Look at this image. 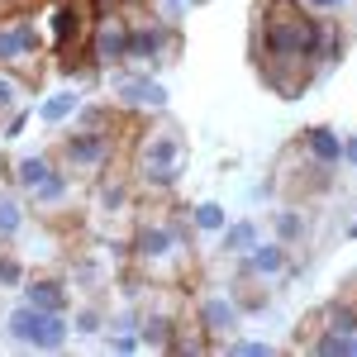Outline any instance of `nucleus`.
I'll use <instances>...</instances> for the list:
<instances>
[{"label":"nucleus","instance_id":"f257e3e1","mask_svg":"<svg viewBox=\"0 0 357 357\" xmlns=\"http://www.w3.org/2000/svg\"><path fill=\"white\" fill-rule=\"evenodd\" d=\"M191 243H195V229L186 220V210L181 215H172V220H143L134 229V238H129V257H134V267L143 281H153V286H176L181 276H186V257H191Z\"/></svg>","mask_w":357,"mask_h":357},{"label":"nucleus","instance_id":"f03ea898","mask_svg":"<svg viewBox=\"0 0 357 357\" xmlns=\"http://www.w3.org/2000/svg\"><path fill=\"white\" fill-rule=\"evenodd\" d=\"M181 162H186V138L181 129L158 114L153 124H143V134L134 143V186L143 191H172L176 181H181Z\"/></svg>","mask_w":357,"mask_h":357},{"label":"nucleus","instance_id":"7ed1b4c3","mask_svg":"<svg viewBox=\"0 0 357 357\" xmlns=\"http://www.w3.org/2000/svg\"><path fill=\"white\" fill-rule=\"evenodd\" d=\"M5 333H10L15 343L33 348V353H62L67 338H72V319L57 314V310H38V305L20 301L5 314Z\"/></svg>","mask_w":357,"mask_h":357},{"label":"nucleus","instance_id":"20e7f679","mask_svg":"<svg viewBox=\"0 0 357 357\" xmlns=\"http://www.w3.org/2000/svg\"><path fill=\"white\" fill-rule=\"evenodd\" d=\"M91 10H86L82 0H53L43 15H38V29H43V48L57 53L62 62L72 57V48H86V38H91Z\"/></svg>","mask_w":357,"mask_h":357},{"label":"nucleus","instance_id":"39448f33","mask_svg":"<svg viewBox=\"0 0 357 357\" xmlns=\"http://www.w3.org/2000/svg\"><path fill=\"white\" fill-rule=\"evenodd\" d=\"M114 129H86L77 124L72 134L57 143V162L67 167V172H86V176H100V172H110L114 162Z\"/></svg>","mask_w":357,"mask_h":357},{"label":"nucleus","instance_id":"423d86ee","mask_svg":"<svg viewBox=\"0 0 357 357\" xmlns=\"http://www.w3.org/2000/svg\"><path fill=\"white\" fill-rule=\"evenodd\" d=\"M43 48V29H38V15L33 10H5L0 15V67H15V72H29V62Z\"/></svg>","mask_w":357,"mask_h":357},{"label":"nucleus","instance_id":"0eeeda50","mask_svg":"<svg viewBox=\"0 0 357 357\" xmlns=\"http://www.w3.org/2000/svg\"><path fill=\"white\" fill-rule=\"evenodd\" d=\"M129 33H134V20H129L124 10L96 15V24H91V38H86L91 67H96V72H114V67H129Z\"/></svg>","mask_w":357,"mask_h":357},{"label":"nucleus","instance_id":"6e6552de","mask_svg":"<svg viewBox=\"0 0 357 357\" xmlns=\"http://www.w3.org/2000/svg\"><path fill=\"white\" fill-rule=\"evenodd\" d=\"M181 53V24H167V20H138L134 33H129V67H167L172 57Z\"/></svg>","mask_w":357,"mask_h":357},{"label":"nucleus","instance_id":"1a4fd4ad","mask_svg":"<svg viewBox=\"0 0 357 357\" xmlns=\"http://www.w3.org/2000/svg\"><path fill=\"white\" fill-rule=\"evenodd\" d=\"M110 96H114L119 110H138V114H162L167 110V86L153 82V72H143V67H114Z\"/></svg>","mask_w":357,"mask_h":357},{"label":"nucleus","instance_id":"9d476101","mask_svg":"<svg viewBox=\"0 0 357 357\" xmlns=\"http://www.w3.org/2000/svg\"><path fill=\"white\" fill-rule=\"evenodd\" d=\"M238 329H243V305H238V296H200L195 301V333L210 348H224Z\"/></svg>","mask_w":357,"mask_h":357},{"label":"nucleus","instance_id":"9b49d317","mask_svg":"<svg viewBox=\"0 0 357 357\" xmlns=\"http://www.w3.org/2000/svg\"><path fill=\"white\" fill-rule=\"evenodd\" d=\"M234 262H238V276H243V281H262V286H267V281H281V276L291 272V248L281 243V238H272V243L257 238V243L248 248L243 257H234Z\"/></svg>","mask_w":357,"mask_h":357},{"label":"nucleus","instance_id":"f8f14e48","mask_svg":"<svg viewBox=\"0 0 357 357\" xmlns=\"http://www.w3.org/2000/svg\"><path fill=\"white\" fill-rule=\"evenodd\" d=\"M176 333H181V314L176 310H148L143 324H138V343L153 348V353H172Z\"/></svg>","mask_w":357,"mask_h":357},{"label":"nucleus","instance_id":"ddd939ff","mask_svg":"<svg viewBox=\"0 0 357 357\" xmlns=\"http://www.w3.org/2000/svg\"><path fill=\"white\" fill-rule=\"evenodd\" d=\"M20 296H24L29 305H38V310H57V314L72 310V291H67L62 276H24Z\"/></svg>","mask_w":357,"mask_h":357},{"label":"nucleus","instance_id":"4468645a","mask_svg":"<svg viewBox=\"0 0 357 357\" xmlns=\"http://www.w3.org/2000/svg\"><path fill=\"white\" fill-rule=\"evenodd\" d=\"M57 167H62V162H57V153H29V158H15V162H10V181H15V191L33 195Z\"/></svg>","mask_w":357,"mask_h":357},{"label":"nucleus","instance_id":"2eb2a0df","mask_svg":"<svg viewBox=\"0 0 357 357\" xmlns=\"http://www.w3.org/2000/svg\"><path fill=\"white\" fill-rule=\"evenodd\" d=\"M129 205H134V181L129 176H96V205H91V215H129Z\"/></svg>","mask_w":357,"mask_h":357},{"label":"nucleus","instance_id":"dca6fc26","mask_svg":"<svg viewBox=\"0 0 357 357\" xmlns=\"http://www.w3.org/2000/svg\"><path fill=\"white\" fill-rule=\"evenodd\" d=\"M296 148H301L305 158H314V162L324 167H338V153H343V134H333L329 124H310L296 134Z\"/></svg>","mask_w":357,"mask_h":357},{"label":"nucleus","instance_id":"f3484780","mask_svg":"<svg viewBox=\"0 0 357 357\" xmlns=\"http://www.w3.org/2000/svg\"><path fill=\"white\" fill-rule=\"evenodd\" d=\"M314 329H329V333H357V301H343V296L324 301V310L314 314Z\"/></svg>","mask_w":357,"mask_h":357},{"label":"nucleus","instance_id":"a211bd4d","mask_svg":"<svg viewBox=\"0 0 357 357\" xmlns=\"http://www.w3.org/2000/svg\"><path fill=\"white\" fill-rule=\"evenodd\" d=\"M77 110H82V91L67 86V91H53L33 114H38V124H67V119H77Z\"/></svg>","mask_w":357,"mask_h":357},{"label":"nucleus","instance_id":"6ab92c4d","mask_svg":"<svg viewBox=\"0 0 357 357\" xmlns=\"http://www.w3.org/2000/svg\"><path fill=\"white\" fill-rule=\"evenodd\" d=\"M257 238H262V229H257L252 220H229L220 229V252H224V257H243Z\"/></svg>","mask_w":357,"mask_h":357},{"label":"nucleus","instance_id":"aec40b11","mask_svg":"<svg viewBox=\"0 0 357 357\" xmlns=\"http://www.w3.org/2000/svg\"><path fill=\"white\" fill-rule=\"evenodd\" d=\"M29 91H33V82H29L24 72H15V67H0V119L20 110V105L29 100Z\"/></svg>","mask_w":357,"mask_h":357},{"label":"nucleus","instance_id":"412c9836","mask_svg":"<svg viewBox=\"0 0 357 357\" xmlns=\"http://www.w3.org/2000/svg\"><path fill=\"white\" fill-rule=\"evenodd\" d=\"M272 229H276V238L286 248H296V243H305V234H310V220H305L296 205H286V210H276L272 215Z\"/></svg>","mask_w":357,"mask_h":357},{"label":"nucleus","instance_id":"4be33fe9","mask_svg":"<svg viewBox=\"0 0 357 357\" xmlns=\"http://www.w3.org/2000/svg\"><path fill=\"white\" fill-rule=\"evenodd\" d=\"M67 195H72V172H67V167H57V172H53V176H48V181H43L33 195H29V200H33L38 210H53V205H62Z\"/></svg>","mask_w":357,"mask_h":357},{"label":"nucleus","instance_id":"5701e85b","mask_svg":"<svg viewBox=\"0 0 357 357\" xmlns=\"http://www.w3.org/2000/svg\"><path fill=\"white\" fill-rule=\"evenodd\" d=\"M24 224H29L24 200L20 195H0V243H15L24 234Z\"/></svg>","mask_w":357,"mask_h":357},{"label":"nucleus","instance_id":"b1692460","mask_svg":"<svg viewBox=\"0 0 357 357\" xmlns=\"http://www.w3.org/2000/svg\"><path fill=\"white\" fill-rule=\"evenodd\" d=\"M186 220H191L195 234H220L224 224H229V210H224L220 200H200V205L186 210Z\"/></svg>","mask_w":357,"mask_h":357},{"label":"nucleus","instance_id":"393cba45","mask_svg":"<svg viewBox=\"0 0 357 357\" xmlns=\"http://www.w3.org/2000/svg\"><path fill=\"white\" fill-rule=\"evenodd\" d=\"M67 319H72V333H82V338H91V333L105 329V310H100V305H82V310L67 314Z\"/></svg>","mask_w":357,"mask_h":357},{"label":"nucleus","instance_id":"a878e982","mask_svg":"<svg viewBox=\"0 0 357 357\" xmlns=\"http://www.w3.org/2000/svg\"><path fill=\"white\" fill-rule=\"evenodd\" d=\"M220 353H229V357H272L276 348H272V343H262V338H238V333H234Z\"/></svg>","mask_w":357,"mask_h":357},{"label":"nucleus","instance_id":"bb28decb","mask_svg":"<svg viewBox=\"0 0 357 357\" xmlns=\"http://www.w3.org/2000/svg\"><path fill=\"white\" fill-rule=\"evenodd\" d=\"M24 262L15 257V252H0V291H20L24 286Z\"/></svg>","mask_w":357,"mask_h":357},{"label":"nucleus","instance_id":"cd10ccee","mask_svg":"<svg viewBox=\"0 0 357 357\" xmlns=\"http://www.w3.org/2000/svg\"><path fill=\"white\" fill-rule=\"evenodd\" d=\"M186 10H195V0H153V15L167 20V24H181Z\"/></svg>","mask_w":357,"mask_h":357},{"label":"nucleus","instance_id":"c85d7f7f","mask_svg":"<svg viewBox=\"0 0 357 357\" xmlns=\"http://www.w3.org/2000/svg\"><path fill=\"white\" fill-rule=\"evenodd\" d=\"M310 15H324V20H333V15H343V10H353L357 0H301Z\"/></svg>","mask_w":357,"mask_h":357},{"label":"nucleus","instance_id":"c756f323","mask_svg":"<svg viewBox=\"0 0 357 357\" xmlns=\"http://www.w3.org/2000/svg\"><path fill=\"white\" fill-rule=\"evenodd\" d=\"M138 324H143V310H119L110 319V333H138Z\"/></svg>","mask_w":357,"mask_h":357},{"label":"nucleus","instance_id":"7c9ffc66","mask_svg":"<svg viewBox=\"0 0 357 357\" xmlns=\"http://www.w3.org/2000/svg\"><path fill=\"white\" fill-rule=\"evenodd\" d=\"M24 124H29V110L5 114V124H0V138H5V143H10V138H20V134H24Z\"/></svg>","mask_w":357,"mask_h":357},{"label":"nucleus","instance_id":"2f4dec72","mask_svg":"<svg viewBox=\"0 0 357 357\" xmlns=\"http://www.w3.org/2000/svg\"><path fill=\"white\" fill-rule=\"evenodd\" d=\"M138 333H110V353H138Z\"/></svg>","mask_w":357,"mask_h":357},{"label":"nucleus","instance_id":"473e14b6","mask_svg":"<svg viewBox=\"0 0 357 357\" xmlns=\"http://www.w3.org/2000/svg\"><path fill=\"white\" fill-rule=\"evenodd\" d=\"M338 167H353L357 172V134L343 138V153H338Z\"/></svg>","mask_w":357,"mask_h":357},{"label":"nucleus","instance_id":"72a5a7b5","mask_svg":"<svg viewBox=\"0 0 357 357\" xmlns=\"http://www.w3.org/2000/svg\"><path fill=\"white\" fill-rule=\"evenodd\" d=\"M110 10H124L119 0H91V15H110Z\"/></svg>","mask_w":357,"mask_h":357},{"label":"nucleus","instance_id":"f704fd0d","mask_svg":"<svg viewBox=\"0 0 357 357\" xmlns=\"http://www.w3.org/2000/svg\"><path fill=\"white\" fill-rule=\"evenodd\" d=\"M0 5H5V10H29L33 0H0Z\"/></svg>","mask_w":357,"mask_h":357},{"label":"nucleus","instance_id":"c9c22d12","mask_svg":"<svg viewBox=\"0 0 357 357\" xmlns=\"http://www.w3.org/2000/svg\"><path fill=\"white\" fill-rule=\"evenodd\" d=\"M124 10H143V5H153V0H119Z\"/></svg>","mask_w":357,"mask_h":357},{"label":"nucleus","instance_id":"e433bc0d","mask_svg":"<svg viewBox=\"0 0 357 357\" xmlns=\"http://www.w3.org/2000/svg\"><path fill=\"white\" fill-rule=\"evenodd\" d=\"M348 238H357V224H353V229H348Z\"/></svg>","mask_w":357,"mask_h":357},{"label":"nucleus","instance_id":"4c0bfd02","mask_svg":"<svg viewBox=\"0 0 357 357\" xmlns=\"http://www.w3.org/2000/svg\"><path fill=\"white\" fill-rule=\"evenodd\" d=\"M195 5H200V0H195Z\"/></svg>","mask_w":357,"mask_h":357}]
</instances>
